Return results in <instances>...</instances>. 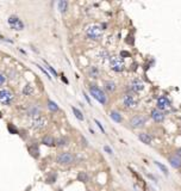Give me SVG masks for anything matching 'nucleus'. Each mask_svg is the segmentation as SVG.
Returning a JSON list of instances; mask_svg holds the SVG:
<instances>
[{"label": "nucleus", "mask_w": 181, "mask_h": 191, "mask_svg": "<svg viewBox=\"0 0 181 191\" xmlns=\"http://www.w3.org/2000/svg\"><path fill=\"white\" fill-rule=\"evenodd\" d=\"M86 35H87V37L93 39V41H99L102 37V29L98 24L88 25L86 28Z\"/></svg>", "instance_id": "f257e3e1"}, {"label": "nucleus", "mask_w": 181, "mask_h": 191, "mask_svg": "<svg viewBox=\"0 0 181 191\" xmlns=\"http://www.w3.org/2000/svg\"><path fill=\"white\" fill-rule=\"evenodd\" d=\"M89 93L91 96L97 100V102H99L100 104L102 105H105L106 104V102H107V97L105 95V92L99 89L98 86H95V85H91L89 86Z\"/></svg>", "instance_id": "f03ea898"}, {"label": "nucleus", "mask_w": 181, "mask_h": 191, "mask_svg": "<svg viewBox=\"0 0 181 191\" xmlns=\"http://www.w3.org/2000/svg\"><path fill=\"white\" fill-rule=\"evenodd\" d=\"M75 161V155L70 152L60 153L56 156V163L60 165H72Z\"/></svg>", "instance_id": "7ed1b4c3"}, {"label": "nucleus", "mask_w": 181, "mask_h": 191, "mask_svg": "<svg viewBox=\"0 0 181 191\" xmlns=\"http://www.w3.org/2000/svg\"><path fill=\"white\" fill-rule=\"evenodd\" d=\"M110 66L115 72H123L125 68V62L121 56H112L110 59Z\"/></svg>", "instance_id": "20e7f679"}, {"label": "nucleus", "mask_w": 181, "mask_h": 191, "mask_svg": "<svg viewBox=\"0 0 181 191\" xmlns=\"http://www.w3.org/2000/svg\"><path fill=\"white\" fill-rule=\"evenodd\" d=\"M145 123H147V117L143 115H136L130 118V126L134 129H140L145 126Z\"/></svg>", "instance_id": "39448f33"}, {"label": "nucleus", "mask_w": 181, "mask_h": 191, "mask_svg": "<svg viewBox=\"0 0 181 191\" xmlns=\"http://www.w3.org/2000/svg\"><path fill=\"white\" fill-rule=\"evenodd\" d=\"M48 124V119L44 117V116H37L35 118H32L31 121V128L32 129H36V130H40L43 128H45Z\"/></svg>", "instance_id": "423d86ee"}, {"label": "nucleus", "mask_w": 181, "mask_h": 191, "mask_svg": "<svg viewBox=\"0 0 181 191\" xmlns=\"http://www.w3.org/2000/svg\"><path fill=\"white\" fill-rule=\"evenodd\" d=\"M123 105L128 109H132L137 105V100L135 99V97L131 95H125L123 97Z\"/></svg>", "instance_id": "0eeeda50"}, {"label": "nucleus", "mask_w": 181, "mask_h": 191, "mask_svg": "<svg viewBox=\"0 0 181 191\" xmlns=\"http://www.w3.org/2000/svg\"><path fill=\"white\" fill-rule=\"evenodd\" d=\"M168 163L169 165L175 169V170H180L181 169V158L176 154H172L168 156Z\"/></svg>", "instance_id": "6e6552de"}, {"label": "nucleus", "mask_w": 181, "mask_h": 191, "mask_svg": "<svg viewBox=\"0 0 181 191\" xmlns=\"http://www.w3.org/2000/svg\"><path fill=\"white\" fill-rule=\"evenodd\" d=\"M8 24H10L11 28L15 29V30H23V29H24V24H23L21 20H20L18 17H16V16H11V17L8 18Z\"/></svg>", "instance_id": "1a4fd4ad"}, {"label": "nucleus", "mask_w": 181, "mask_h": 191, "mask_svg": "<svg viewBox=\"0 0 181 191\" xmlns=\"http://www.w3.org/2000/svg\"><path fill=\"white\" fill-rule=\"evenodd\" d=\"M156 105H157V109L159 110H166V109H168L169 106H170V100L166 97V96H161L159 99H157V102H156Z\"/></svg>", "instance_id": "9d476101"}, {"label": "nucleus", "mask_w": 181, "mask_h": 191, "mask_svg": "<svg viewBox=\"0 0 181 191\" xmlns=\"http://www.w3.org/2000/svg\"><path fill=\"white\" fill-rule=\"evenodd\" d=\"M40 108L37 104H30L27 106V109H26V115L30 116V117H34V118L37 117V116H40Z\"/></svg>", "instance_id": "9b49d317"}, {"label": "nucleus", "mask_w": 181, "mask_h": 191, "mask_svg": "<svg viewBox=\"0 0 181 191\" xmlns=\"http://www.w3.org/2000/svg\"><path fill=\"white\" fill-rule=\"evenodd\" d=\"M130 89H131V91L135 92V93L141 92L142 90L144 89V84H143V81L140 80V79H135V80L131 81V84H130Z\"/></svg>", "instance_id": "f8f14e48"}, {"label": "nucleus", "mask_w": 181, "mask_h": 191, "mask_svg": "<svg viewBox=\"0 0 181 191\" xmlns=\"http://www.w3.org/2000/svg\"><path fill=\"white\" fill-rule=\"evenodd\" d=\"M13 96L12 93L8 91V90H0V102L4 103V104H8L11 100H12Z\"/></svg>", "instance_id": "ddd939ff"}, {"label": "nucleus", "mask_w": 181, "mask_h": 191, "mask_svg": "<svg viewBox=\"0 0 181 191\" xmlns=\"http://www.w3.org/2000/svg\"><path fill=\"white\" fill-rule=\"evenodd\" d=\"M151 118L154 119V122H156V123H161L164 121V114H163V111L161 110H159V109H154V110H151Z\"/></svg>", "instance_id": "4468645a"}, {"label": "nucleus", "mask_w": 181, "mask_h": 191, "mask_svg": "<svg viewBox=\"0 0 181 191\" xmlns=\"http://www.w3.org/2000/svg\"><path fill=\"white\" fill-rule=\"evenodd\" d=\"M138 139H140L142 143H145V145H151V141H153V137L148 133L138 134Z\"/></svg>", "instance_id": "2eb2a0df"}, {"label": "nucleus", "mask_w": 181, "mask_h": 191, "mask_svg": "<svg viewBox=\"0 0 181 191\" xmlns=\"http://www.w3.org/2000/svg\"><path fill=\"white\" fill-rule=\"evenodd\" d=\"M42 142L45 145V146H49V147H53L56 145V140L51 136V135H45L43 139H42Z\"/></svg>", "instance_id": "dca6fc26"}, {"label": "nucleus", "mask_w": 181, "mask_h": 191, "mask_svg": "<svg viewBox=\"0 0 181 191\" xmlns=\"http://www.w3.org/2000/svg\"><path fill=\"white\" fill-rule=\"evenodd\" d=\"M104 87H105V90H106L107 92H115L116 89H117V85H116L115 81H112V80H107V81L104 82Z\"/></svg>", "instance_id": "f3484780"}, {"label": "nucleus", "mask_w": 181, "mask_h": 191, "mask_svg": "<svg viewBox=\"0 0 181 191\" xmlns=\"http://www.w3.org/2000/svg\"><path fill=\"white\" fill-rule=\"evenodd\" d=\"M110 117H111L115 122H117V123H121V121H123L121 115L119 114L118 111H111V112H110Z\"/></svg>", "instance_id": "a211bd4d"}, {"label": "nucleus", "mask_w": 181, "mask_h": 191, "mask_svg": "<svg viewBox=\"0 0 181 191\" xmlns=\"http://www.w3.org/2000/svg\"><path fill=\"white\" fill-rule=\"evenodd\" d=\"M48 109L53 112H56V111H59V105L53 100H48Z\"/></svg>", "instance_id": "6ab92c4d"}, {"label": "nucleus", "mask_w": 181, "mask_h": 191, "mask_svg": "<svg viewBox=\"0 0 181 191\" xmlns=\"http://www.w3.org/2000/svg\"><path fill=\"white\" fill-rule=\"evenodd\" d=\"M57 6H59V10H60V12L64 13V12L67 11V7H68V2H67L66 0H61V1H59Z\"/></svg>", "instance_id": "aec40b11"}, {"label": "nucleus", "mask_w": 181, "mask_h": 191, "mask_svg": "<svg viewBox=\"0 0 181 191\" xmlns=\"http://www.w3.org/2000/svg\"><path fill=\"white\" fill-rule=\"evenodd\" d=\"M88 74L92 76V78H98L99 76V69H98V67L92 66L89 68V71H88Z\"/></svg>", "instance_id": "412c9836"}, {"label": "nucleus", "mask_w": 181, "mask_h": 191, "mask_svg": "<svg viewBox=\"0 0 181 191\" xmlns=\"http://www.w3.org/2000/svg\"><path fill=\"white\" fill-rule=\"evenodd\" d=\"M78 180H79V182H82V183L88 182V174H87L86 172H79V174H78Z\"/></svg>", "instance_id": "4be33fe9"}, {"label": "nucleus", "mask_w": 181, "mask_h": 191, "mask_svg": "<svg viewBox=\"0 0 181 191\" xmlns=\"http://www.w3.org/2000/svg\"><path fill=\"white\" fill-rule=\"evenodd\" d=\"M23 93L24 96H31L34 93V87L31 86V85H26V86H24V89H23Z\"/></svg>", "instance_id": "5701e85b"}, {"label": "nucleus", "mask_w": 181, "mask_h": 191, "mask_svg": "<svg viewBox=\"0 0 181 191\" xmlns=\"http://www.w3.org/2000/svg\"><path fill=\"white\" fill-rule=\"evenodd\" d=\"M72 110H73V112H74V115H75V117H76L79 121H83V119H85L83 115H82V112H81L79 109H76L75 106H73V108H72Z\"/></svg>", "instance_id": "b1692460"}, {"label": "nucleus", "mask_w": 181, "mask_h": 191, "mask_svg": "<svg viewBox=\"0 0 181 191\" xmlns=\"http://www.w3.org/2000/svg\"><path fill=\"white\" fill-rule=\"evenodd\" d=\"M154 164H155V165H156V166H157V167H159V169H160V170H161V171L163 172L166 176H168V173H169V172H168V169H167L164 165H162L161 163H159V161H154Z\"/></svg>", "instance_id": "393cba45"}, {"label": "nucleus", "mask_w": 181, "mask_h": 191, "mask_svg": "<svg viewBox=\"0 0 181 191\" xmlns=\"http://www.w3.org/2000/svg\"><path fill=\"white\" fill-rule=\"evenodd\" d=\"M67 143H68V140H67L66 137H60V139L56 140V145H57L59 147H63V146H66Z\"/></svg>", "instance_id": "a878e982"}, {"label": "nucleus", "mask_w": 181, "mask_h": 191, "mask_svg": "<svg viewBox=\"0 0 181 191\" xmlns=\"http://www.w3.org/2000/svg\"><path fill=\"white\" fill-rule=\"evenodd\" d=\"M44 63L47 65V68H48V69H49V71H50V72H51V73H53L54 75H55V76H57V73H56V71H55V69H54V68H53V67H51L50 65H48V63H47L45 61H44Z\"/></svg>", "instance_id": "bb28decb"}, {"label": "nucleus", "mask_w": 181, "mask_h": 191, "mask_svg": "<svg viewBox=\"0 0 181 191\" xmlns=\"http://www.w3.org/2000/svg\"><path fill=\"white\" fill-rule=\"evenodd\" d=\"M37 67H38V68H40V71H42V72H43V73H44V74H45V75L48 76V78H49V79H51V76H50V74H49V73H48V72H47V71H45V69H44V68H43V67H42V66H40V65H37Z\"/></svg>", "instance_id": "cd10ccee"}, {"label": "nucleus", "mask_w": 181, "mask_h": 191, "mask_svg": "<svg viewBox=\"0 0 181 191\" xmlns=\"http://www.w3.org/2000/svg\"><path fill=\"white\" fill-rule=\"evenodd\" d=\"M104 151H105V152H107L108 154H113V151L111 149V147H110V146H104Z\"/></svg>", "instance_id": "c85d7f7f"}, {"label": "nucleus", "mask_w": 181, "mask_h": 191, "mask_svg": "<svg viewBox=\"0 0 181 191\" xmlns=\"http://www.w3.org/2000/svg\"><path fill=\"white\" fill-rule=\"evenodd\" d=\"M5 80H6V76L0 73V85H2V84L5 82Z\"/></svg>", "instance_id": "c756f323"}, {"label": "nucleus", "mask_w": 181, "mask_h": 191, "mask_svg": "<svg viewBox=\"0 0 181 191\" xmlns=\"http://www.w3.org/2000/svg\"><path fill=\"white\" fill-rule=\"evenodd\" d=\"M0 41H4V42H10V43H12V41H11V39H8V38H5L4 36H1V35H0Z\"/></svg>", "instance_id": "7c9ffc66"}, {"label": "nucleus", "mask_w": 181, "mask_h": 191, "mask_svg": "<svg viewBox=\"0 0 181 191\" xmlns=\"http://www.w3.org/2000/svg\"><path fill=\"white\" fill-rule=\"evenodd\" d=\"M95 123L98 124V127H99V128H100V129H101V132H102V133H105V130H104V128H102V126H101V123H100V122L95 119Z\"/></svg>", "instance_id": "2f4dec72"}, {"label": "nucleus", "mask_w": 181, "mask_h": 191, "mask_svg": "<svg viewBox=\"0 0 181 191\" xmlns=\"http://www.w3.org/2000/svg\"><path fill=\"white\" fill-rule=\"evenodd\" d=\"M175 154H176V155H179V156L181 158V147H179V148L175 151Z\"/></svg>", "instance_id": "473e14b6"}, {"label": "nucleus", "mask_w": 181, "mask_h": 191, "mask_svg": "<svg viewBox=\"0 0 181 191\" xmlns=\"http://www.w3.org/2000/svg\"><path fill=\"white\" fill-rule=\"evenodd\" d=\"M0 117H1V112H0Z\"/></svg>", "instance_id": "72a5a7b5"}]
</instances>
